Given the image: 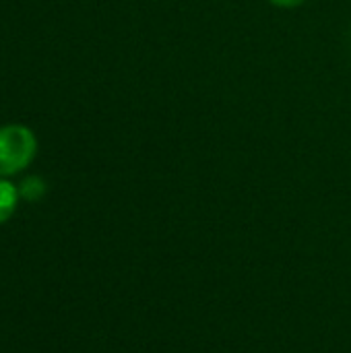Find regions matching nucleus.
<instances>
[{"instance_id":"nucleus-1","label":"nucleus","mask_w":351,"mask_h":353,"mask_svg":"<svg viewBox=\"0 0 351 353\" xmlns=\"http://www.w3.org/2000/svg\"><path fill=\"white\" fill-rule=\"evenodd\" d=\"M37 151V141L27 126L8 124L0 128V176H12L25 170Z\"/></svg>"},{"instance_id":"nucleus-2","label":"nucleus","mask_w":351,"mask_h":353,"mask_svg":"<svg viewBox=\"0 0 351 353\" xmlns=\"http://www.w3.org/2000/svg\"><path fill=\"white\" fill-rule=\"evenodd\" d=\"M19 188L0 178V223L8 221L19 203Z\"/></svg>"},{"instance_id":"nucleus-4","label":"nucleus","mask_w":351,"mask_h":353,"mask_svg":"<svg viewBox=\"0 0 351 353\" xmlns=\"http://www.w3.org/2000/svg\"><path fill=\"white\" fill-rule=\"evenodd\" d=\"M271 2L277 6H283V8H294V6H300L304 0H271Z\"/></svg>"},{"instance_id":"nucleus-3","label":"nucleus","mask_w":351,"mask_h":353,"mask_svg":"<svg viewBox=\"0 0 351 353\" xmlns=\"http://www.w3.org/2000/svg\"><path fill=\"white\" fill-rule=\"evenodd\" d=\"M43 192H46V186H43V182L39 178H27V180H23L21 190H19V194L25 196L27 201H37Z\"/></svg>"}]
</instances>
